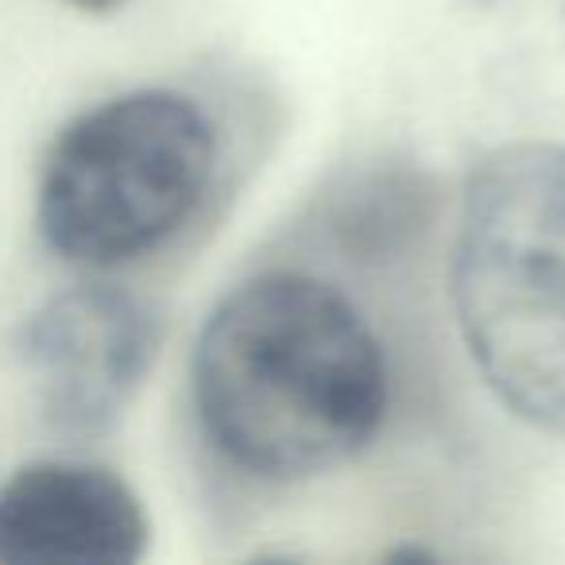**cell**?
Instances as JSON below:
<instances>
[{"label":"cell","mask_w":565,"mask_h":565,"mask_svg":"<svg viewBox=\"0 0 565 565\" xmlns=\"http://www.w3.org/2000/svg\"><path fill=\"white\" fill-rule=\"evenodd\" d=\"M71 9L86 12V17H109V12H117L125 0H66Z\"/></svg>","instance_id":"7"},{"label":"cell","mask_w":565,"mask_h":565,"mask_svg":"<svg viewBox=\"0 0 565 565\" xmlns=\"http://www.w3.org/2000/svg\"><path fill=\"white\" fill-rule=\"evenodd\" d=\"M163 322L143 299L82 282L24 318L17 356L51 426L94 438L120 423L156 369Z\"/></svg>","instance_id":"4"},{"label":"cell","mask_w":565,"mask_h":565,"mask_svg":"<svg viewBox=\"0 0 565 565\" xmlns=\"http://www.w3.org/2000/svg\"><path fill=\"white\" fill-rule=\"evenodd\" d=\"M430 190L418 182V174H376L353 194V205L338 213V228L349 248L380 252L392 248L399 236L423 225Z\"/></svg>","instance_id":"6"},{"label":"cell","mask_w":565,"mask_h":565,"mask_svg":"<svg viewBox=\"0 0 565 565\" xmlns=\"http://www.w3.org/2000/svg\"><path fill=\"white\" fill-rule=\"evenodd\" d=\"M217 174V128L174 89L109 97L58 132L43 159L35 221L71 264L117 267L163 248Z\"/></svg>","instance_id":"3"},{"label":"cell","mask_w":565,"mask_h":565,"mask_svg":"<svg viewBox=\"0 0 565 565\" xmlns=\"http://www.w3.org/2000/svg\"><path fill=\"white\" fill-rule=\"evenodd\" d=\"M151 519L120 472L94 461H32L0 484V565H132Z\"/></svg>","instance_id":"5"},{"label":"cell","mask_w":565,"mask_h":565,"mask_svg":"<svg viewBox=\"0 0 565 565\" xmlns=\"http://www.w3.org/2000/svg\"><path fill=\"white\" fill-rule=\"evenodd\" d=\"M205 438L256 480H310L376 441L387 356L364 315L310 275L271 271L210 310L190 361Z\"/></svg>","instance_id":"1"},{"label":"cell","mask_w":565,"mask_h":565,"mask_svg":"<svg viewBox=\"0 0 565 565\" xmlns=\"http://www.w3.org/2000/svg\"><path fill=\"white\" fill-rule=\"evenodd\" d=\"M454 310L495 399L565 438V143H503L472 167Z\"/></svg>","instance_id":"2"}]
</instances>
